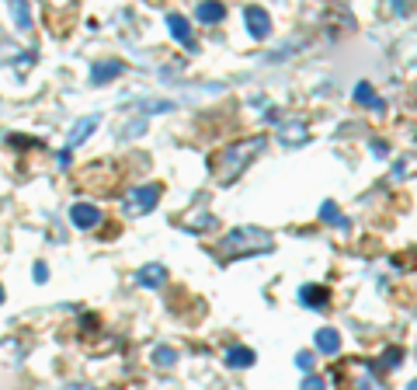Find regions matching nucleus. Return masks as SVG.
I'll use <instances>...</instances> for the list:
<instances>
[{
	"mask_svg": "<svg viewBox=\"0 0 417 390\" xmlns=\"http://www.w3.org/2000/svg\"><path fill=\"white\" fill-rule=\"evenodd\" d=\"M317 348H320L324 355H337V352H341V338H337V331H334V328L317 331Z\"/></svg>",
	"mask_w": 417,
	"mask_h": 390,
	"instance_id": "12",
	"label": "nucleus"
},
{
	"mask_svg": "<svg viewBox=\"0 0 417 390\" xmlns=\"http://www.w3.org/2000/svg\"><path fill=\"white\" fill-rule=\"evenodd\" d=\"M275 248V237L261 226H237L223 237L219 244V255L223 258H254V255H264Z\"/></svg>",
	"mask_w": 417,
	"mask_h": 390,
	"instance_id": "1",
	"label": "nucleus"
},
{
	"mask_svg": "<svg viewBox=\"0 0 417 390\" xmlns=\"http://www.w3.org/2000/svg\"><path fill=\"white\" fill-rule=\"evenodd\" d=\"M358 387H362V390H386V387H382V384H372V380H362Z\"/></svg>",
	"mask_w": 417,
	"mask_h": 390,
	"instance_id": "26",
	"label": "nucleus"
},
{
	"mask_svg": "<svg viewBox=\"0 0 417 390\" xmlns=\"http://www.w3.org/2000/svg\"><path fill=\"white\" fill-rule=\"evenodd\" d=\"M32 275H35L39 282H45V279H49V268H45V261H35V268H32Z\"/></svg>",
	"mask_w": 417,
	"mask_h": 390,
	"instance_id": "23",
	"label": "nucleus"
},
{
	"mask_svg": "<svg viewBox=\"0 0 417 390\" xmlns=\"http://www.w3.org/2000/svg\"><path fill=\"white\" fill-rule=\"evenodd\" d=\"M143 108H146V112H170L174 101H143Z\"/></svg>",
	"mask_w": 417,
	"mask_h": 390,
	"instance_id": "20",
	"label": "nucleus"
},
{
	"mask_svg": "<svg viewBox=\"0 0 417 390\" xmlns=\"http://www.w3.org/2000/svg\"><path fill=\"white\" fill-rule=\"evenodd\" d=\"M136 282H139V286H146V289H160V286L167 282V268H164V265H153V261H150V265H143V268L136 272Z\"/></svg>",
	"mask_w": 417,
	"mask_h": 390,
	"instance_id": "7",
	"label": "nucleus"
},
{
	"mask_svg": "<svg viewBox=\"0 0 417 390\" xmlns=\"http://www.w3.org/2000/svg\"><path fill=\"white\" fill-rule=\"evenodd\" d=\"M157 202H160V185H139V188H132V192L125 195V213H129V217H143V213H150Z\"/></svg>",
	"mask_w": 417,
	"mask_h": 390,
	"instance_id": "3",
	"label": "nucleus"
},
{
	"mask_svg": "<svg viewBox=\"0 0 417 390\" xmlns=\"http://www.w3.org/2000/svg\"><path fill=\"white\" fill-rule=\"evenodd\" d=\"M306 136H310V132H306V126H303V122H295V126H292V122H286V126H282V139H286V147H303V143H306Z\"/></svg>",
	"mask_w": 417,
	"mask_h": 390,
	"instance_id": "14",
	"label": "nucleus"
},
{
	"mask_svg": "<svg viewBox=\"0 0 417 390\" xmlns=\"http://www.w3.org/2000/svg\"><path fill=\"white\" fill-rule=\"evenodd\" d=\"M11 14H14L18 28H21V32H28V25H32V14H28V4H14V7H11Z\"/></svg>",
	"mask_w": 417,
	"mask_h": 390,
	"instance_id": "19",
	"label": "nucleus"
},
{
	"mask_svg": "<svg viewBox=\"0 0 417 390\" xmlns=\"http://www.w3.org/2000/svg\"><path fill=\"white\" fill-rule=\"evenodd\" d=\"M372 154H375V157H389V147H386L382 139H375V143H372Z\"/></svg>",
	"mask_w": 417,
	"mask_h": 390,
	"instance_id": "24",
	"label": "nucleus"
},
{
	"mask_svg": "<svg viewBox=\"0 0 417 390\" xmlns=\"http://www.w3.org/2000/svg\"><path fill=\"white\" fill-rule=\"evenodd\" d=\"M66 390H94V387H87V384H74V387H66Z\"/></svg>",
	"mask_w": 417,
	"mask_h": 390,
	"instance_id": "27",
	"label": "nucleus"
},
{
	"mask_svg": "<svg viewBox=\"0 0 417 390\" xmlns=\"http://www.w3.org/2000/svg\"><path fill=\"white\" fill-rule=\"evenodd\" d=\"M195 14H199V21H206V25H219V21L226 18V7H223V4H199Z\"/></svg>",
	"mask_w": 417,
	"mask_h": 390,
	"instance_id": "13",
	"label": "nucleus"
},
{
	"mask_svg": "<svg viewBox=\"0 0 417 390\" xmlns=\"http://www.w3.org/2000/svg\"><path fill=\"white\" fill-rule=\"evenodd\" d=\"M400 362H404V352H400L397 345H389L386 352H382V359H379L375 366H379V369H397Z\"/></svg>",
	"mask_w": 417,
	"mask_h": 390,
	"instance_id": "16",
	"label": "nucleus"
},
{
	"mask_svg": "<svg viewBox=\"0 0 417 390\" xmlns=\"http://www.w3.org/2000/svg\"><path fill=\"white\" fill-rule=\"evenodd\" d=\"M407 390H417V380H411V387H407Z\"/></svg>",
	"mask_w": 417,
	"mask_h": 390,
	"instance_id": "28",
	"label": "nucleus"
},
{
	"mask_svg": "<svg viewBox=\"0 0 417 390\" xmlns=\"http://www.w3.org/2000/svg\"><path fill=\"white\" fill-rule=\"evenodd\" d=\"M355 101H358V105H365V108H382V101L375 98L372 84H365V81H362V84L355 87Z\"/></svg>",
	"mask_w": 417,
	"mask_h": 390,
	"instance_id": "15",
	"label": "nucleus"
},
{
	"mask_svg": "<svg viewBox=\"0 0 417 390\" xmlns=\"http://www.w3.org/2000/svg\"><path fill=\"white\" fill-rule=\"evenodd\" d=\"M94 130H98V115H83V119H77V122H74V130H70V136H66V150L81 147V143Z\"/></svg>",
	"mask_w": 417,
	"mask_h": 390,
	"instance_id": "9",
	"label": "nucleus"
},
{
	"mask_svg": "<svg viewBox=\"0 0 417 390\" xmlns=\"http://www.w3.org/2000/svg\"><path fill=\"white\" fill-rule=\"evenodd\" d=\"M143 126H146V122H132V126H129L122 136H136V132H143Z\"/></svg>",
	"mask_w": 417,
	"mask_h": 390,
	"instance_id": "25",
	"label": "nucleus"
},
{
	"mask_svg": "<svg viewBox=\"0 0 417 390\" xmlns=\"http://www.w3.org/2000/svg\"><path fill=\"white\" fill-rule=\"evenodd\" d=\"M153 362H157L160 369H170V366L177 362V352H174V348H167V345H157V348H153Z\"/></svg>",
	"mask_w": 417,
	"mask_h": 390,
	"instance_id": "17",
	"label": "nucleus"
},
{
	"mask_svg": "<svg viewBox=\"0 0 417 390\" xmlns=\"http://www.w3.org/2000/svg\"><path fill=\"white\" fill-rule=\"evenodd\" d=\"M0 304H4V286H0Z\"/></svg>",
	"mask_w": 417,
	"mask_h": 390,
	"instance_id": "29",
	"label": "nucleus"
},
{
	"mask_svg": "<svg viewBox=\"0 0 417 390\" xmlns=\"http://www.w3.org/2000/svg\"><path fill=\"white\" fill-rule=\"evenodd\" d=\"M167 28H170V35L184 45L188 52H195V39H192V25H188V18H181V14L170 11V14H167Z\"/></svg>",
	"mask_w": 417,
	"mask_h": 390,
	"instance_id": "6",
	"label": "nucleus"
},
{
	"mask_svg": "<svg viewBox=\"0 0 417 390\" xmlns=\"http://www.w3.org/2000/svg\"><path fill=\"white\" fill-rule=\"evenodd\" d=\"M320 219H327V223H334V226L348 230V219L337 213V206H334V202H324V206H320Z\"/></svg>",
	"mask_w": 417,
	"mask_h": 390,
	"instance_id": "18",
	"label": "nucleus"
},
{
	"mask_svg": "<svg viewBox=\"0 0 417 390\" xmlns=\"http://www.w3.org/2000/svg\"><path fill=\"white\" fill-rule=\"evenodd\" d=\"M295 366H299L303 373H310V369H313V355H310V352H299V355H295Z\"/></svg>",
	"mask_w": 417,
	"mask_h": 390,
	"instance_id": "21",
	"label": "nucleus"
},
{
	"mask_svg": "<svg viewBox=\"0 0 417 390\" xmlns=\"http://www.w3.org/2000/svg\"><path fill=\"white\" fill-rule=\"evenodd\" d=\"M303 390H327V384H324L320 377H306V380H303Z\"/></svg>",
	"mask_w": 417,
	"mask_h": 390,
	"instance_id": "22",
	"label": "nucleus"
},
{
	"mask_svg": "<svg viewBox=\"0 0 417 390\" xmlns=\"http://www.w3.org/2000/svg\"><path fill=\"white\" fill-rule=\"evenodd\" d=\"M70 219H74V226H81V230H94V226L101 223V210L90 206V202H74V206H70Z\"/></svg>",
	"mask_w": 417,
	"mask_h": 390,
	"instance_id": "4",
	"label": "nucleus"
},
{
	"mask_svg": "<svg viewBox=\"0 0 417 390\" xmlns=\"http://www.w3.org/2000/svg\"><path fill=\"white\" fill-rule=\"evenodd\" d=\"M264 147V136H254L247 143H237V147H226L219 157H216V171H219V181H230L233 174H240L250 164V157Z\"/></svg>",
	"mask_w": 417,
	"mask_h": 390,
	"instance_id": "2",
	"label": "nucleus"
},
{
	"mask_svg": "<svg viewBox=\"0 0 417 390\" xmlns=\"http://www.w3.org/2000/svg\"><path fill=\"white\" fill-rule=\"evenodd\" d=\"M254 362H257L254 348L237 345V348H230V352H226V366H233V369H247V366H254Z\"/></svg>",
	"mask_w": 417,
	"mask_h": 390,
	"instance_id": "10",
	"label": "nucleus"
},
{
	"mask_svg": "<svg viewBox=\"0 0 417 390\" xmlns=\"http://www.w3.org/2000/svg\"><path fill=\"white\" fill-rule=\"evenodd\" d=\"M122 70H125L122 59H105V63H94V67H90V81L101 87V84H108V81H115Z\"/></svg>",
	"mask_w": 417,
	"mask_h": 390,
	"instance_id": "8",
	"label": "nucleus"
},
{
	"mask_svg": "<svg viewBox=\"0 0 417 390\" xmlns=\"http://www.w3.org/2000/svg\"><path fill=\"white\" fill-rule=\"evenodd\" d=\"M244 21H247V32L254 35V39H268L271 18L264 14V7H247V11H244Z\"/></svg>",
	"mask_w": 417,
	"mask_h": 390,
	"instance_id": "5",
	"label": "nucleus"
},
{
	"mask_svg": "<svg viewBox=\"0 0 417 390\" xmlns=\"http://www.w3.org/2000/svg\"><path fill=\"white\" fill-rule=\"evenodd\" d=\"M299 300H303L306 306H317V310H320V306H327L331 297H327L324 286H303V289H299Z\"/></svg>",
	"mask_w": 417,
	"mask_h": 390,
	"instance_id": "11",
	"label": "nucleus"
}]
</instances>
